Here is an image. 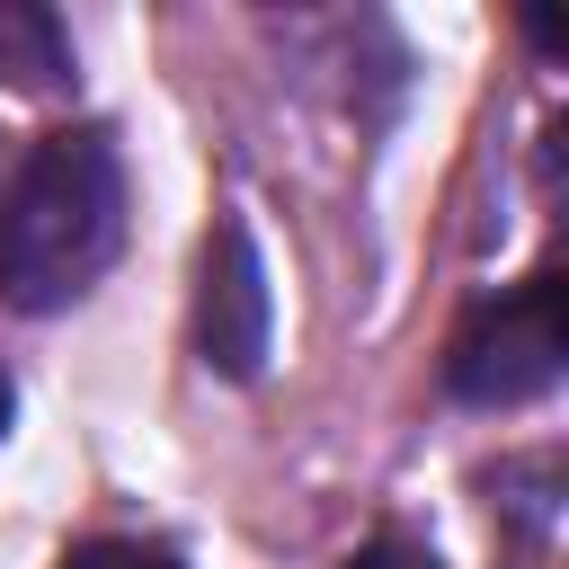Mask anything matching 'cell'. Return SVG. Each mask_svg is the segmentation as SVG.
Here are the masks:
<instances>
[{"mask_svg":"<svg viewBox=\"0 0 569 569\" xmlns=\"http://www.w3.org/2000/svg\"><path fill=\"white\" fill-rule=\"evenodd\" d=\"M124 249V151L107 124H53L0 187V302L62 311Z\"/></svg>","mask_w":569,"mask_h":569,"instance_id":"cell-1","label":"cell"},{"mask_svg":"<svg viewBox=\"0 0 569 569\" xmlns=\"http://www.w3.org/2000/svg\"><path fill=\"white\" fill-rule=\"evenodd\" d=\"M560 382V276H525L516 293L480 302L445 347V391L471 409H516Z\"/></svg>","mask_w":569,"mask_h":569,"instance_id":"cell-2","label":"cell"},{"mask_svg":"<svg viewBox=\"0 0 569 569\" xmlns=\"http://www.w3.org/2000/svg\"><path fill=\"white\" fill-rule=\"evenodd\" d=\"M196 347L213 373L249 382L267 365V267H258V240L240 222H222L204 240V284H196Z\"/></svg>","mask_w":569,"mask_h":569,"instance_id":"cell-3","label":"cell"},{"mask_svg":"<svg viewBox=\"0 0 569 569\" xmlns=\"http://www.w3.org/2000/svg\"><path fill=\"white\" fill-rule=\"evenodd\" d=\"M0 89H27V98L71 89V36L44 0H0Z\"/></svg>","mask_w":569,"mask_h":569,"instance_id":"cell-4","label":"cell"},{"mask_svg":"<svg viewBox=\"0 0 569 569\" xmlns=\"http://www.w3.org/2000/svg\"><path fill=\"white\" fill-rule=\"evenodd\" d=\"M62 569H187V560L160 551V542H124V533H107V542H80Z\"/></svg>","mask_w":569,"mask_h":569,"instance_id":"cell-5","label":"cell"},{"mask_svg":"<svg viewBox=\"0 0 569 569\" xmlns=\"http://www.w3.org/2000/svg\"><path fill=\"white\" fill-rule=\"evenodd\" d=\"M347 569H445L427 542H400V533H373L365 551H347Z\"/></svg>","mask_w":569,"mask_h":569,"instance_id":"cell-6","label":"cell"},{"mask_svg":"<svg viewBox=\"0 0 569 569\" xmlns=\"http://www.w3.org/2000/svg\"><path fill=\"white\" fill-rule=\"evenodd\" d=\"M9 409H18V391H9V365H0V436H9Z\"/></svg>","mask_w":569,"mask_h":569,"instance_id":"cell-7","label":"cell"}]
</instances>
